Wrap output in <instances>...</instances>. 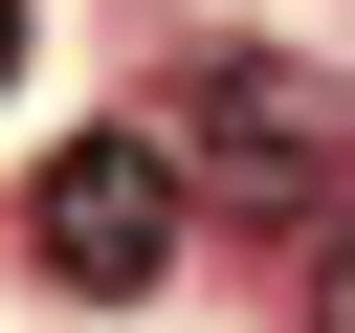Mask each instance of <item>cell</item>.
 Segmentation results:
<instances>
[{"label":"cell","instance_id":"4","mask_svg":"<svg viewBox=\"0 0 355 333\" xmlns=\"http://www.w3.org/2000/svg\"><path fill=\"white\" fill-rule=\"evenodd\" d=\"M0 67H22V0H0Z\"/></svg>","mask_w":355,"mask_h":333},{"label":"cell","instance_id":"3","mask_svg":"<svg viewBox=\"0 0 355 333\" xmlns=\"http://www.w3.org/2000/svg\"><path fill=\"white\" fill-rule=\"evenodd\" d=\"M311 333H355V222H333V266H311Z\"/></svg>","mask_w":355,"mask_h":333},{"label":"cell","instance_id":"1","mask_svg":"<svg viewBox=\"0 0 355 333\" xmlns=\"http://www.w3.org/2000/svg\"><path fill=\"white\" fill-rule=\"evenodd\" d=\"M44 266H67L89 311H133V289L178 266V155H155V133H67V155H44Z\"/></svg>","mask_w":355,"mask_h":333},{"label":"cell","instance_id":"2","mask_svg":"<svg viewBox=\"0 0 355 333\" xmlns=\"http://www.w3.org/2000/svg\"><path fill=\"white\" fill-rule=\"evenodd\" d=\"M200 155H222L244 200H288V178H333V89L244 44V67H200Z\"/></svg>","mask_w":355,"mask_h":333}]
</instances>
